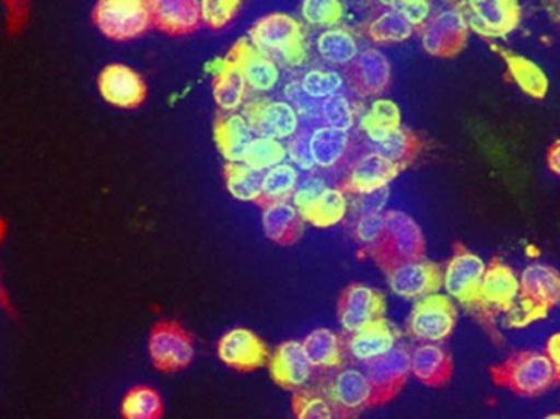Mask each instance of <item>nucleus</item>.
<instances>
[{
    "label": "nucleus",
    "mask_w": 560,
    "mask_h": 419,
    "mask_svg": "<svg viewBox=\"0 0 560 419\" xmlns=\"http://www.w3.org/2000/svg\"><path fill=\"white\" fill-rule=\"evenodd\" d=\"M243 115L256 137L280 141L295 137L299 130V114L287 102H249L245 105Z\"/></svg>",
    "instance_id": "obj_16"
},
{
    "label": "nucleus",
    "mask_w": 560,
    "mask_h": 419,
    "mask_svg": "<svg viewBox=\"0 0 560 419\" xmlns=\"http://www.w3.org/2000/svg\"><path fill=\"white\" fill-rule=\"evenodd\" d=\"M150 358L161 372L186 369L194 359V342L189 333L177 322H161L150 335Z\"/></svg>",
    "instance_id": "obj_12"
},
{
    "label": "nucleus",
    "mask_w": 560,
    "mask_h": 419,
    "mask_svg": "<svg viewBox=\"0 0 560 419\" xmlns=\"http://www.w3.org/2000/svg\"><path fill=\"white\" fill-rule=\"evenodd\" d=\"M92 16L101 33L115 42L138 38L153 26L150 2L144 0H102Z\"/></svg>",
    "instance_id": "obj_5"
},
{
    "label": "nucleus",
    "mask_w": 560,
    "mask_h": 419,
    "mask_svg": "<svg viewBox=\"0 0 560 419\" xmlns=\"http://www.w3.org/2000/svg\"><path fill=\"white\" fill-rule=\"evenodd\" d=\"M493 384L523 397H538L560 382V374L546 352L523 351L490 369Z\"/></svg>",
    "instance_id": "obj_1"
},
{
    "label": "nucleus",
    "mask_w": 560,
    "mask_h": 419,
    "mask_svg": "<svg viewBox=\"0 0 560 419\" xmlns=\"http://www.w3.org/2000/svg\"><path fill=\"white\" fill-rule=\"evenodd\" d=\"M217 352L229 368L242 372L256 371L268 364L271 358L265 341L246 328H235L223 335Z\"/></svg>",
    "instance_id": "obj_19"
},
{
    "label": "nucleus",
    "mask_w": 560,
    "mask_h": 419,
    "mask_svg": "<svg viewBox=\"0 0 560 419\" xmlns=\"http://www.w3.org/2000/svg\"><path fill=\"white\" fill-rule=\"evenodd\" d=\"M285 156L287 148L280 141L256 137L246 150L242 163L259 173H266V171L282 164Z\"/></svg>",
    "instance_id": "obj_40"
},
{
    "label": "nucleus",
    "mask_w": 560,
    "mask_h": 419,
    "mask_svg": "<svg viewBox=\"0 0 560 419\" xmlns=\"http://www.w3.org/2000/svg\"><path fill=\"white\" fill-rule=\"evenodd\" d=\"M163 398L154 388H131L121 401V415L127 419H158L163 417Z\"/></svg>",
    "instance_id": "obj_38"
},
{
    "label": "nucleus",
    "mask_w": 560,
    "mask_h": 419,
    "mask_svg": "<svg viewBox=\"0 0 560 419\" xmlns=\"http://www.w3.org/2000/svg\"><path fill=\"white\" fill-rule=\"evenodd\" d=\"M423 48L438 58H454L466 48L469 25L456 5L430 16L420 28Z\"/></svg>",
    "instance_id": "obj_9"
},
{
    "label": "nucleus",
    "mask_w": 560,
    "mask_h": 419,
    "mask_svg": "<svg viewBox=\"0 0 560 419\" xmlns=\"http://www.w3.org/2000/svg\"><path fill=\"white\" fill-rule=\"evenodd\" d=\"M411 374L428 387H443L454 374L453 358L438 342H424L410 354Z\"/></svg>",
    "instance_id": "obj_24"
},
{
    "label": "nucleus",
    "mask_w": 560,
    "mask_h": 419,
    "mask_svg": "<svg viewBox=\"0 0 560 419\" xmlns=\"http://www.w3.org/2000/svg\"><path fill=\"white\" fill-rule=\"evenodd\" d=\"M308 137L305 133L295 135L293 140L290 141L289 150H287L290 160L296 166L302 167L303 171H312L316 167L315 163H313L312 153H310Z\"/></svg>",
    "instance_id": "obj_48"
},
{
    "label": "nucleus",
    "mask_w": 560,
    "mask_h": 419,
    "mask_svg": "<svg viewBox=\"0 0 560 419\" xmlns=\"http://www.w3.org/2000/svg\"><path fill=\"white\" fill-rule=\"evenodd\" d=\"M560 305V272L548 264L533 263L520 276V295L510 325L522 328L545 318Z\"/></svg>",
    "instance_id": "obj_2"
},
{
    "label": "nucleus",
    "mask_w": 560,
    "mask_h": 419,
    "mask_svg": "<svg viewBox=\"0 0 560 419\" xmlns=\"http://www.w3.org/2000/svg\"><path fill=\"white\" fill-rule=\"evenodd\" d=\"M325 397L331 407L332 418L358 417L372 408V391L368 377L355 369H342L326 382Z\"/></svg>",
    "instance_id": "obj_13"
},
{
    "label": "nucleus",
    "mask_w": 560,
    "mask_h": 419,
    "mask_svg": "<svg viewBox=\"0 0 560 419\" xmlns=\"http://www.w3.org/2000/svg\"><path fill=\"white\" fill-rule=\"evenodd\" d=\"M361 127L371 143H378L401 127L400 108L395 102L385 98L375 101L368 114L362 117Z\"/></svg>",
    "instance_id": "obj_35"
},
{
    "label": "nucleus",
    "mask_w": 560,
    "mask_h": 419,
    "mask_svg": "<svg viewBox=\"0 0 560 419\" xmlns=\"http://www.w3.org/2000/svg\"><path fill=\"white\" fill-rule=\"evenodd\" d=\"M424 249L427 243L417 221L404 211L390 210L384 214V233L369 257L387 272L397 264L421 259Z\"/></svg>",
    "instance_id": "obj_3"
},
{
    "label": "nucleus",
    "mask_w": 560,
    "mask_h": 419,
    "mask_svg": "<svg viewBox=\"0 0 560 419\" xmlns=\"http://www.w3.org/2000/svg\"><path fill=\"white\" fill-rule=\"evenodd\" d=\"M423 150V141L408 128H397L378 143L371 144V153L385 158L390 163L407 170Z\"/></svg>",
    "instance_id": "obj_33"
},
{
    "label": "nucleus",
    "mask_w": 560,
    "mask_h": 419,
    "mask_svg": "<svg viewBox=\"0 0 560 419\" xmlns=\"http://www.w3.org/2000/svg\"><path fill=\"white\" fill-rule=\"evenodd\" d=\"M470 30L483 38H505L522 22L516 0H469L456 3Z\"/></svg>",
    "instance_id": "obj_7"
},
{
    "label": "nucleus",
    "mask_w": 560,
    "mask_h": 419,
    "mask_svg": "<svg viewBox=\"0 0 560 419\" xmlns=\"http://www.w3.org/2000/svg\"><path fill=\"white\" fill-rule=\"evenodd\" d=\"M486 263L464 244H456L453 257L444 270V289L453 299L474 312L479 302Z\"/></svg>",
    "instance_id": "obj_10"
},
{
    "label": "nucleus",
    "mask_w": 560,
    "mask_h": 419,
    "mask_svg": "<svg viewBox=\"0 0 560 419\" xmlns=\"http://www.w3.org/2000/svg\"><path fill=\"white\" fill-rule=\"evenodd\" d=\"M401 171L404 167L390 163L378 154L369 153L352 164L339 189L352 196L375 193L385 189Z\"/></svg>",
    "instance_id": "obj_20"
},
{
    "label": "nucleus",
    "mask_w": 560,
    "mask_h": 419,
    "mask_svg": "<svg viewBox=\"0 0 560 419\" xmlns=\"http://www.w3.org/2000/svg\"><path fill=\"white\" fill-rule=\"evenodd\" d=\"M456 323L457 310L450 296L433 293L415 303L408 331L420 341L441 342L453 335Z\"/></svg>",
    "instance_id": "obj_8"
},
{
    "label": "nucleus",
    "mask_w": 560,
    "mask_h": 419,
    "mask_svg": "<svg viewBox=\"0 0 560 419\" xmlns=\"http://www.w3.org/2000/svg\"><path fill=\"white\" fill-rule=\"evenodd\" d=\"M385 202H387V189L362 194V196H359L358 200L359 217H362V214L381 213Z\"/></svg>",
    "instance_id": "obj_49"
},
{
    "label": "nucleus",
    "mask_w": 560,
    "mask_h": 419,
    "mask_svg": "<svg viewBox=\"0 0 560 419\" xmlns=\"http://www.w3.org/2000/svg\"><path fill=\"white\" fill-rule=\"evenodd\" d=\"M213 71V97L225 114H233L245 105L248 85L240 69L229 59H217Z\"/></svg>",
    "instance_id": "obj_27"
},
{
    "label": "nucleus",
    "mask_w": 560,
    "mask_h": 419,
    "mask_svg": "<svg viewBox=\"0 0 560 419\" xmlns=\"http://www.w3.org/2000/svg\"><path fill=\"white\" fill-rule=\"evenodd\" d=\"M308 143L315 166L322 170H335L345 163L351 148V138L348 131L322 127L312 131Z\"/></svg>",
    "instance_id": "obj_29"
},
{
    "label": "nucleus",
    "mask_w": 560,
    "mask_h": 419,
    "mask_svg": "<svg viewBox=\"0 0 560 419\" xmlns=\"http://www.w3.org/2000/svg\"><path fill=\"white\" fill-rule=\"evenodd\" d=\"M388 9L395 10L400 13L411 26L421 28L424 23L430 20L431 5L423 0H407V2H392L387 3Z\"/></svg>",
    "instance_id": "obj_47"
},
{
    "label": "nucleus",
    "mask_w": 560,
    "mask_h": 419,
    "mask_svg": "<svg viewBox=\"0 0 560 419\" xmlns=\"http://www.w3.org/2000/svg\"><path fill=\"white\" fill-rule=\"evenodd\" d=\"M520 295V279L512 267L502 260H492L483 273L482 287H480L479 302L476 313L482 319V325L493 326L495 313H510L515 310Z\"/></svg>",
    "instance_id": "obj_6"
},
{
    "label": "nucleus",
    "mask_w": 560,
    "mask_h": 419,
    "mask_svg": "<svg viewBox=\"0 0 560 419\" xmlns=\"http://www.w3.org/2000/svg\"><path fill=\"white\" fill-rule=\"evenodd\" d=\"M249 42L265 53H279L283 61L302 65L306 58L302 23L285 13L262 16L249 30Z\"/></svg>",
    "instance_id": "obj_4"
},
{
    "label": "nucleus",
    "mask_w": 560,
    "mask_h": 419,
    "mask_svg": "<svg viewBox=\"0 0 560 419\" xmlns=\"http://www.w3.org/2000/svg\"><path fill=\"white\" fill-rule=\"evenodd\" d=\"M292 411L299 419H329L332 418L331 407L325 394L310 388L293 391Z\"/></svg>",
    "instance_id": "obj_41"
},
{
    "label": "nucleus",
    "mask_w": 560,
    "mask_h": 419,
    "mask_svg": "<svg viewBox=\"0 0 560 419\" xmlns=\"http://www.w3.org/2000/svg\"><path fill=\"white\" fill-rule=\"evenodd\" d=\"M242 72L252 91L268 92L279 81V68L268 53L256 48L249 38H240L225 56Z\"/></svg>",
    "instance_id": "obj_17"
},
{
    "label": "nucleus",
    "mask_w": 560,
    "mask_h": 419,
    "mask_svg": "<svg viewBox=\"0 0 560 419\" xmlns=\"http://www.w3.org/2000/svg\"><path fill=\"white\" fill-rule=\"evenodd\" d=\"M302 15L312 25L332 26L341 22L345 5L338 0H306L302 5Z\"/></svg>",
    "instance_id": "obj_42"
},
{
    "label": "nucleus",
    "mask_w": 560,
    "mask_h": 419,
    "mask_svg": "<svg viewBox=\"0 0 560 419\" xmlns=\"http://www.w3.org/2000/svg\"><path fill=\"white\" fill-rule=\"evenodd\" d=\"M397 336L394 326L382 318L349 336L345 348L355 361L369 362L390 352L397 346Z\"/></svg>",
    "instance_id": "obj_26"
},
{
    "label": "nucleus",
    "mask_w": 560,
    "mask_h": 419,
    "mask_svg": "<svg viewBox=\"0 0 560 419\" xmlns=\"http://www.w3.org/2000/svg\"><path fill=\"white\" fill-rule=\"evenodd\" d=\"M411 374L410 352L395 346L390 352L368 362L365 377L372 391V408L388 404L400 394Z\"/></svg>",
    "instance_id": "obj_11"
},
{
    "label": "nucleus",
    "mask_w": 560,
    "mask_h": 419,
    "mask_svg": "<svg viewBox=\"0 0 560 419\" xmlns=\"http://www.w3.org/2000/svg\"><path fill=\"white\" fill-rule=\"evenodd\" d=\"M316 46L322 58L336 66L351 65L359 56L358 42L348 30H326L319 35Z\"/></svg>",
    "instance_id": "obj_37"
},
{
    "label": "nucleus",
    "mask_w": 560,
    "mask_h": 419,
    "mask_svg": "<svg viewBox=\"0 0 560 419\" xmlns=\"http://www.w3.org/2000/svg\"><path fill=\"white\" fill-rule=\"evenodd\" d=\"M306 358L315 371L328 372L341 368L345 358V342L331 329L318 328L303 341Z\"/></svg>",
    "instance_id": "obj_30"
},
{
    "label": "nucleus",
    "mask_w": 560,
    "mask_h": 419,
    "mask_svg": "<svg viewBox=\"0 0 560 419\" xmlns=\"http://www.w3.org/2000/svg\"><path fill=\"white\" fill-rule=\"evenodd\" d=\"M384 233V214H362L355 221L354 237L361 246L362 256H369L381 241Z\"/></svg>",
    "instance_id": "obj_44"
},
{
    "label": "nucleus",
    "mask_w": 560,
    "mask_h": 419,
    "mask_svg": "<svg viewBox=\"0 0 560 419\" xmlns=\"http://www.w3.org/2000/svg\"><path fill=\"white\" fill-rule=\"evenodd\" d=\"M385 310L384 293L362 283H351L339 299L338 318L342 329L354 335L371 323L385 318Z\"/></svg>",
    "instance_id": "obj_15"
},
{
    "label": "nucleus",
    "mask_w": 560,
    "mask_h": 419,
    "mask_svg": "<svg viewBox=\"0 0 560 419\" xmlns=\"http://www.w3.org/2000/svg\"><path fill=\"white\" fill-rule=\"evenodd\" d=\"M342 79L341 75L336 74L331 71H310L308 74L303 78L302 85L308 97L312 98H328L331 95L338 94L341 89Z\"/></svg>",
    "instance_id": "obj_45"
},
{
    "label": "nucleus",
    "mask_w": 560,
    "mask_h": 419,
    "mask_svg": "<svg viewBox=\"0 0 560 419\" xmlns=\"http://www.w3.org/2000/svg\"><path fill=\"white\" fill-rule=\"evenodd\" d=\"M299 187V173L290 164H279L265 174L262 179L261 199L256 206L259 209L272 206V203L290 202Z\"/></svg>",
    "instance_id": "obj_34"
},
{
    "label": "nucleus",
    "mask_w": 560,
    "mask_h": 419,
    "mask_svg": "<svg viewBox=\"0 0 560 419\" xmlns=\"http://www.w3.org/2000/svg\"><path fill=\"white\" fill-rule=\"evenodd\" d=\"M349 84L361 97L384 94L392 82V66L377 49H365L348 69Z\"/></svg>",
    "instance_id": "obj_21"
},
{
    "label": "nucleus",
    "mask_w": 560,
    "mask_h": 419,
    "mask_svg": "<svg viewBox=\"0 0 560 419\" xmlns=\"http://www.w3.org/2000/svg\"><path fill=\"white\" fill-rule=\"evenodd\" d=\"M98 92L105 102L118 108H135L143 104L148 89L143 78L130 66L108 65L97 79Z\"/></svg>",
    "instance_id": "obj_18"
},
{
    "label": "nucleus",
    "mask_w": 560,
    "mask_h": 419,
    "mask_svg": "<svg viewBox=\"0 0 560 419\" xmlns=\"http://www.w3.org/2000/svg\"><path fill=\"white\" fill-rule=\"evenodd\" d=\"M385 273L392 292L404 299L420 300L433 295L444 283V272L440 264L431 263L424 257L397 264Z\"/></svg>",
    "instance_id": "obj_14"
},
{
    "label": "nucleus",
    "mask_w": 560,
    "mask_h": 419,
    "mask_svg": "<svg viewBox=\"0 0 560 419\" xmlns=\"http://www.w3.org/2000/svg\"><path fill=\"white\" fill-rule=\"evenodd\" d=\"M213 135H215L220 153L229 163H242L246 150L256 138L245 115L235 114V112L233 114L222 112L217 115Z\"/></svg>",
    "instance_id": "obj_25"
},
{
    "label": "nucleus",
    "mask_w": 560,
    "mask_h": 419,
    "mask_svg": "<svg viewBox=\"0 0 560 419\" xmlns=\"http://www.w3.org/2000/svg\"><path fill=\"white\" fill-rule=\"evenodd\" d=\"M548 166L552 173L560 176V140L556 141L548 151Z\"/></svg>",
    "instance_id": "obj_51"
},
{
    "label": "nucleus",
    "mask_w": 560,
    "mask_h": 419,
    "mask_svg": "<svg viewBox=\"0 0 560 419\" xmlns=\"http://www.w3.org/2000/svg\"><path fill=\"white\" fill-rule=\"evenodd\" d=\"M265 173L252 170L243 163H229L225 166V181L229 193L243 202L258 203L262 194Z\"/></svg>",
    "instance_id": "obj_36"
},
{
    "label": "nucleus",
    "mask_w": 560,
    "mask_h": 419,
    "mask_svg": "<svg viewBox=\"0 0 560 419\" xmlns=\"http://www.w3.org/2000/svg\"><path fill=\"white\" fill-rule=\"evenodd\" d=\"M413 32L415 26H411L400 13L392 9L382 12L368 26V35L377 43L405 42L413 35Z\"/></svg>",
    "instance_id": "obj_39"
},
{
    "label": "nucleus",
    "mask_w": 560,
    "mask_h": 419,
    "mask_svg": "<svg viewBox=\"0 0 560 419\" xmlns=\"http://www.w3.org/2000/svg\"><path fill=\"white\" fill-rule=\"evenodd\" d=\"M272 381L285 391H299L312 379L313 365L306 358L303 342L287 341L276 349L268 361Z\"/></svg>",
    "instance_id": "obj_22"
},
{
    "label": "nucleus",
    "mask_w": 560,
    "mask_h": 419,
    "mask_svg": "<svg viewBox=\"0 0 560 419\" xmlns=\"http://www.w3.org/2000/svg\"><path fill=\"white\" fill-rule=\"evenodd\" d=\"M492 48L502 56L513 81L520 85V89L525 94L532 95L535 98H545L548 95V75L545 74V71L535 61L525 58V56L515 55V53L509 51V49L500 48V46L492 45Z\"/></svg>",
    "instance_id": "obj_31"
},
{
    "label": "nucleus",
    "mask_w": 560,
    "mask_h": 419,
    "mask_svg": "<svg viewBox=\"0 0 560 419\" xmlns=\"http://www.w3.org/2000/svg\"><path fill=\"white\" fill-rule=\"evenodd\" d=\"M322 118L326 127L348 131L354 125V108L345 95H331L323 101Z\"/></svg>",
    "instance_id": "obj_43"
},
{
    "label": "nucleus",
    "mask_w": 560,
    "mask_h": 419,
    "mask_svg": "<svg viewBox=\"0 0 560 419\" xmlns=\"http://www.w3.org/2000/svg\"><path fill=\"white\" fill-rule=\"evenodd\" d=\"M546 354L551 359L552 364L556 365L560 374V333H556V335H552L551 338L548 339Z\"/></svg>",
    "instance_id": "obj_50"
},
{
    "label": "nucleus",
    "mask_w": 560,
    "mask_h": 419,
    "mask_svg": "<svg viewBox=\"0 0 560 419\" xmlns=\"http://www.w3.org/2000/svg\"><path fill=\"white\" fill-rule=\"evenodd\" d=\"M150 7L153 26L167 35H190L202 26V5L197 0H154Z\"/></svg>",
    "instance_id": "obj_23"
},
{
    "label": "nucleus",
    "mask_w": 560,
    "mask_h": 419,
    "mask_svg": "<svg viewBox=\"0 0 560 419\" xmlns=\"http://www.w3.org/2000/svg\"><path fill=\"white\" fill-rule=\"evenodd\" d=\"M262 210V228L266 236L280 246H292L303 233V220L299 209L290 202L272 203Z\"/></svg>",
    "instance_id": "obj_28"
},
{
    "label": "nucleus",
    "mask_w": 560,
    "mask_h": 419,
    "mask_svg": "<svg viewBox=\"0 0 560 419\" xmlns=\"http://www.w3.org/2000/svg\"><path fill=\"white\" fill-rule=\"evenodd\" d=\"M300 214L313 226L328 228L341 223L348 211V200L341 189H323L312 202L300 207Z\"/></svg>",
    "instance_id": "obj_32"
},
{
    "label": "nucleus",
    "mask_w": 560,
    "mask_h": 419,
    "mask_svg": "<svg viewBox=\"0 0 560 419\" xmlns=\"http://www.w3.org/2000/svg\"><path fill=\"white\" fill-rule=\"evenodd\" d=\"M200 5L203 25L220 30L235 19L242 3L238 0H203Z\"/></svg>",
    "instance_id": "obj_46"
}]
</instances>
